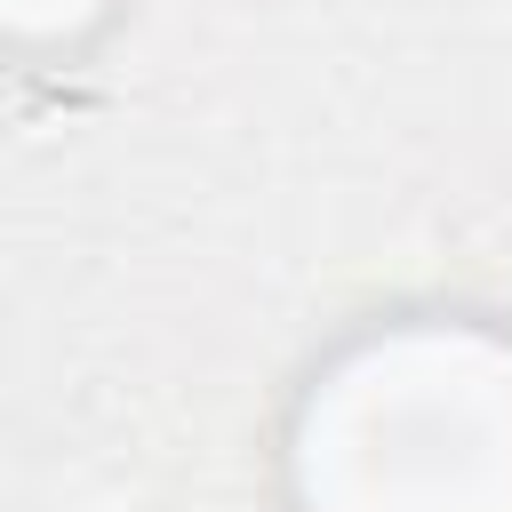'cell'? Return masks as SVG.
<instances>
[{
    "instance_id": "obj_1",
    "label": "cell",
    "mask_w": 512,
    "mask_h": 512,
    "mask_svg": "<svg viewBox=\"0 0 512 512\" xmlns=\"http://www.w3.org/2000/svg\"><path fill=\"white\" fill-rule=\"evenodd\" d=\"M504 344L488 336H392L352 360L312 416L392 432L408 448H296L312 512H512V432L448 440L440 424L496 376Z\"/></svg>"
},
{
    "instance_id": "obj_2",
    "label": "cell",
    "mask_w": 512,
    "mask_h": 512,
    "mask_svg": "<svg viewBox=\"0 0 512 512\" xmlns=\"http://www.w3.org/2000/svg\"><path fill=\"white\" fill-rule=\"evenodd\" d=\"M104 0H8V16L24 24V32H72V24H88Z\"/></svg>"
}]
</instances>
